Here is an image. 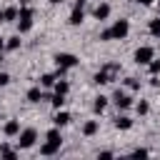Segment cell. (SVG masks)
<instances>
[{
    "mask_svg": "<svg viewBox=\"0 0 160 160\" xmlns=\"http://www.w3.org/2000/svg\"><path fill=\"white\" fill-rule=\"evenodd\" d=\"M52 88H55V92H60V95H65V92L70 90V85H68L65 80H55V85H52Z\"/></svg>",
    "mask_w": 160,
    "mask_h": 160,
    "instance_id": "obj_19",
    "label": "cell"
},
{
    "mask_svg": "<svg viewBox=\"0 0 160 160\" xmlns=\"http://www.w3.org/2000/svg\"><path fill=\"white\" fill-rule=\"evenodd\" d=\"M18 28H20V32H28L32 28V10L30 8H22L18 12Z\"/></svg>",
    "mask_w": 160,
    "mask_h": 160,
    "instance_id": "obj_4",
    "label": "cell"
},
{
    "mask_svg": "<svg viewBox=\"0 0 160 160\" xmlns=\"http://www.w3.org/2000/svg\"><path fill=\"white\" fill-rule=\"evenodd\" d=\"M0 22H5V12L2 10H0Z\"/></svg>",
    "mask_w": 160,
    "mask_h": 160,
    "instance_id": "obj_31",
    "label": "cell"
},
{
    "mask_svg": "<svg viewBox=\"0 0 160 160\" xmlns=\"http://www.w3.org/2000/svg\"><path fill=\"white\" fill-rule=\"evenodd\" d=\"M55 65H58V75H62L68 68H75L78 65V58L70 55V52H58L55 55Z\"/></svg>",
    "mask_w": 160,
    "mask_h": 160,
    "instance_id": "obj_2",
    "label": "cell"
},
{
    "mask_svg": "<svg viewBox=\"0 0 160 160\" xmlns=\"http://www.w3.org/2000/svg\"><path fill=\"white\" fill-rule=\"evenodd\" d=\"M2 132H5V135H10V138H12V135H18V132H20V122H18V120H8V122H5V128H2Z\"/></svg>",
    "mask_w": 160,
    "mask_h": 160,
    "instance_id": "obj_9",
    "label": "cell"
},
{
    "mask_svg": "<svg viewBox=\"0 0 160 160\" xmlns=\"http://www.w3.org/2000/svg\"><path fill=\"white\" fill-rule=\"evenodd\" d=\"M138 2H142V5H152L155 0H138Z\"/></svg>",
    "mask_w": 160,
    "mask_h": 160,
    "instance_id": "obj_30",
    "label": "cell"
},
{
    "mask_svg": "<svg viewBox=\"0 0 160 160\" xmlns=\"http://www.w3.org/2000/svg\"><path fill=\"white\" fill-rule=\"evenodd\" d=\"M35 140H38L35 128H25V130H20V132H18V145H20V148H32V145H35Z\"/></svg>",
    "mask_w": 160,
    "mask_h": 160,
    "instance_id": "obj_3",
    "label": "cell"
},
{
    "mask_svg": "<svg viewBox=\"0 0 160 160\" xmlns=\"http://www.w3.org/2000/svg\"><path fill=\"white\" fill-rule=\"evenodd\" d=\"M0 65H2V55H0Z\"/></svg>",
    "mask_w": 160,
    "mask_h": 160,
    "instance_id": "obj_35",
    "label": "cell"
},
{
    "mask_svg": "<svg viewBox=\"0 0 160 160\" xmlns=\"http://www.w3.org/2000/svg\"><path fill=\"white\" fill-rule=\"evenodd\" d=\"M52 122H55L58 128H62V125H68V122H70V112H65V110H60V112H55V118H52Z\"/></svg>",
    "mask_w": 160,
    "mask_h": 160,
    "instance_id": "obj_10",
    "label": "cell"
},
{
    "mask_svg": "<svg viewBox=\"0 0 160 160\" xmlns=\"http://www.w3.org/2000/svg\"><path fill=\"white\" fill-rule=\"evenodd\" d=\"M5 48H8V50H15V48H20V38H18V35H12V38H8V42H5Z\"/></svg>",
    "mask_w": 160,
    "mask_h": 160,
    "instance_id": "obj_20",
    "label": "cell"
},
{
    "mask_svg": "<svg viewBox=\"0 0 160 160\" xmlns=\"http://www.w3.org/2000/svg\"><path fill=\"white\" fill-rule=\"evenodd\" d=\"M10 82V75L8 72H0V85H8Z\"/></svg>",
    "mask_w": 160,
    "mask_h": 160,
    "instance_id": "obj_28",
    "label": "cell"
},
{
    "mask_svg": "<svg viewBox=\"0 0 160 160\" xmlns=\"http://www.w3.org/2000/svg\"><path fill=\"white\" fill-rule=\"evenodd\" d=\"M95 132H98V122H95V120H90V122H85V125H82V135H88V138H90V135H95Z\"/></svg>",
    "mask_w": 160,
    "mask_h": 160,
    "instance_id": "obj_16",
    "label": "cell"
},
{
    "mask_svg": "<svg viewBox=\"0 0 160 160\" xmlns=\"http://www.w3.org/2000/svg\"><path fill=\"white\" fill-rule=\"evenodd\" d=\"M92 12H95V18H98V20H108V15H110V5H108V2H100Z\"/></svg>",
    "mask_w": 160,
    "mask_h": 160,
    "instance_id": "obj_8",
    "label": "cell"
},
{
    "mask_svg": "<svg viewBox=\"0 0 160 160\" xmlns=\"http://www.w3.org/2000/svg\"><path fill=\"white\" fill-rule=\"evenodd\" d=\"M148 65H150V72H152V75H158V72H160V60H150Z\"/></svg>",
    "mask_w": 160,
    "mask_h": 160,
    "instance_id": "obj_26",
    "label": "cell"
},
{
    "mask_svg": "<svg viewBox=\"0 0 160 160\" xmlns=\"http://www.w3.org/2000/svg\"><path fill=\"white\" fill-rule=\"evenodd\" d=\"M130 125H132V120H130V118H125V115L115 118V128H118V130H128Z\"/></svg>",
    "mask_w": 160,
    "mask_h": 160,
    "instance_id": "obj_14",
    "label": "cell"
},
{
    "mask_svg": "<svg viewBox=\"0 0 160 160\" xmlns=\"http://www.w3.org/2000/svg\"><path fill=\"white\" fill-rule=\"evenodd\" d=\"M20 2H25V5H28V2H32V0H20Z\"/></svg>",
    "mask_w": 160,
    "mask_h": 160,
    "instance_id": "obj_33",
    "label": "cell"
},
{
    "mask_svg": "<svg viewBox=\"0 0 160 160\" xmlns=\"http://www.w3.org/2000/svg\"><path fill=\"white\" fill-rule=\"evenodd\" d=\"M125 82H128V88H130V90H138V88H140V80H138V78H128Z\"/></svg>",
    "mask_w": 160,
    "mask_h": 160,
    "instance_id": "obj_25",
    "label": "cell"
},
{
    "mask_svg": "<svg viewBox=\"0 0 160 160\" xmlns=\"http://www.w3.org/2000/svg\"><path fill=\"white\" fill-rule=\"evenodd\" d=\"M128 32H130L128 20H115V22H112V28H108V30H102V32H100V40H122Z\"/></svg>",
    "mask_w": 160,
    "mask_h": 160,
    "instance_id": "obj_1",
    "label": "cell"
},
{
    "mask_svg": "<svg viewBox=\"0 0 160 160\" xmlns=\"http://www.w3.org/2000/svg\"><path fill=\"white\" fill-rule=\"evenodd\" d=\"M105 105H108V98L98 95V98H95V102H92V110H95V112H102V110H105Z\"/></svg>",
    "mask_w": 160,
    "mask_h": 160,
    "instance_id": "obj_15",
    "label": "cell"
},
{
    "mask_svg": "<svg viewBox=\"0 0 160 160\" xmlns=\"http://www.w3.org/2000/svg\"><path fill=\"white\" fill-rule=\"evenodd\" d=\"M2 48H5V42H2V40H0V50H2Z\"/></svg>",
    "mask_w": 160,
    "mask_h": 160,
    "instance_id": "obj_34",
    "label": "cell"
},
{
    "mask_svg": "<svg viewBox=\"0 0 160 160\" xmlns=\"http://www.w3.org/2000/svg\"><path fill=\"white\" fill-rule=\"evenodd\" d=\"M48 140H52V142H62V138H60V130H58V128L48 130Z\"/></svg>",
    "mask_w": 160,
    "mask_h": 160,
    "instance_id": "obj_21",
    "label": "cell"
},
{
    "mask_svg": "<svg viewBox=\"0 0 160 160\" xmlns=\"http://www.w3.org/2000/svg\"><path fill=\"white\" fill-rule=\"evenodd\" d=\"M82 18H85L82 5H75V8H72V12H70V25H80V22H82Z\"/></svg>",
    "mask_w": 160,
    "mask_h": 160,
    "instance_id": "obj_7",
    "label": "cell"
},
{
    "mask_svg": "<svg viewBox=\"0 0 160 160\" xmlns=\"http://www.w3.org/2000/svg\"><path fill=\"white\" fill-rule=\"evenodd\" d=\"M132 155H135V158H142V155H148V150H142V148H138V150H132Z\"/></svg>",
    "mask_w": 160,
    "mask_h": 160,
    "instance_id": "obj_29",
    "label": "cell"
},
{
    "mask_svg": "<svg viewBox=\"0 0 160 160\" xmlns=\"http://www.w3.org/2000/svg\"><path fill=\"white\" fill-rule=\"evenodd\" d=\"M0 155H2V158H10V160H12V158H15V150H12L10 145H0Z\"/></svg>",
    "mask_w": 160,
    "mask_h": 160,
    "instance_id": "obj_22",
    "label": "cell"
},
{
    "mask_svg": "<svg viewBox=\"0 0 160 160\" xmlns=\"http://www.w3.org/2000/svg\"><path fill=\"white\" fill-rule=\"evenodd\" d=\"M112 102H115L118 108H122V110H125V108H130V105H132V98H130L128 92H122V90H115V95H112Z\"/></svg>",
    "mask_w": 160,
    "mask_h": 160,
    "instance_id": "obj_6",
    "label": "cell"
},
{
    "mask_svg": "<svg viewBox=\"0 0 160 160\" xmlns=\"http://www.w3.org/2000/svg\"><path fill=\"white\" fill-rule=\"evenodd\" d=\"M92 80H95L98 85H105V82H110V80H112V75H110V72H108V70L102 68L100 72H95V78H92Z\"/></svg>",
    "mask_w": 160,
    "mask_h": 160,
    "instance_id": "obj_12",
    "label": "cell"
},
{
    "mask_svg": "<svg viewBox=\"0 0 160 160\" xmlns=\"http://www.w3.org/2000/svg\"><path fill=\"white\" fill-rule=\"evenodd\" d=\"M2 12H5V20H18V10L15 8H5Z\"/></svg>",
    "mask_w": 160,
    "mask_h": 160,
    "instance_id": "obj_23",
    "label": "cell"
},
{
    "mask_svg": "<svg viewBox=\"0 0 160 160\" xmlns=\"http://www.w3.org/2000/svg\"><path fill=\"white\" fill-rule=\"evenodd\" d=\"M55 80H58V75H50V72H48V75H42V78H40V85H42V88H52V85H55Z\"/></svg>",
    "mask_w": 160,
    "mask_h": 160,
    "instance_id": "obj_18",
    "label": "cell"
},
{
    "mask_svg": "<svg viewBox=\"0 0 160 160\" xmlns=\"http://www.w3.org/2000/svg\"><path fill=\"white\" fill-rule=\"evenodd\" d=\"M50 100H52V105H55V108H62V102H65V95H60V92H55V95H52Z\"/></svg>",
    "mask_w": 160,
    "mask_h": 160,
    "instance_id": "obj_24",
    "label": "cell"
},
{
    "mask_svg": "<svg viewBox=\"0 0 160 160\" xmlns=\"http://www.w3.org/2000/svg\"><path fill=\"white\" fill-rule=\"evenodd\" d=\"M148 30H150V35L160 38V18H152V20H150V25H148Z\"/></svg>",
    "mask_w": 160,
    "mask_h": 160,
    "instance_id": "obj_17",
    "label": "cell"
},
{
    "mask_svg": "<svg viewBox=\"0 0 160 160\" xmlns=\"http://www.w3.org/2000/svg\"><path fill=\"white\" fill-rule=\"evenodd\" d=\"M48 2H52V5H58V2H62V0H48Z\"/></svg>",
    "mask_w": 160,
    "mask_h": 160,
    "instance_id": "obj_32",
    "label": "cell"
},
{
    "mask_svg": "<svg viewBox=\"0 0 160 160\" xmlns=\"http://www.w3.org/2000/svg\"><path fill=\"white\" fill-rule=\"evenodd\" d=\"M58 150H60V142H52V140H48V142L40 148V152H42V155H55Z\"/></svg>",
    "mask_w": 160,
    "mask_h": 160,
    "instance_id": "obj_11",
    "label": "cell"
},
{
    "mask_svg": "<svg viewBox=\"0 0 160 160\" xmlns=\"http://www.w3.org/2000/svg\"><path fill=\"white\" fill-rule=\"evenodd\" d=\"M152 58H155V50H152L150 45H142V48L135 50V62H138V65H148Z\"/></svg>",
    "mask_w": 160,
    "mask_h": 160,
    "instance_id": "obj_5",
    "label": "cell"
},
{
    "mask_svg": "<svg viewBox=\"0 0 160 160\" xmlns=\"http://www.w3.org/2000/svg\"><path fill=\"white\" fill-rule=\"evenodd\" d=\"M28 100H30V102H40V100H42V90H40V88H30V90H28Z\"/></svg>",
    "mask_w": 160,
    "mask_h": 160,
    "instance_id": "obj_13",
    "label": "cell"
},
{
    "mask_svg": "<svg viewBox=\"0 0 160 160\" xmlns=\"http://www.w3.org/2000/svg\"><path fill=\"white\" fill-rule=\"evenodd\" d=\"M148 110H150V105H148L145 100H140V102H138V112H140V115H145Z\"/></svg>",
    "mask_w": 160,
    "mask_h": 160,
    "instance_id": "obj_27",
    "label": "cell"
}]
</instances>
